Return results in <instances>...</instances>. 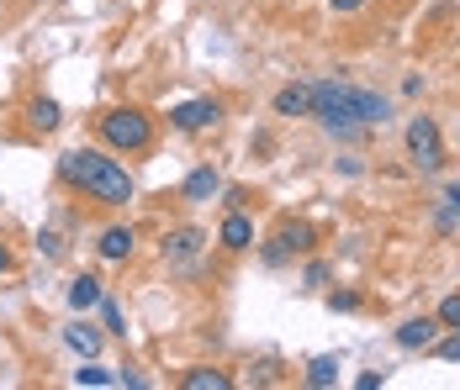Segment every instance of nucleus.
Wrapping results in <instances>:
<instances>
[{
    "mask_svg": "<svg viewBox=\"0 0 460 390\" xmlns=\"http://www.w3.org/2000/svg\"><path fill=\"white\" fill-rule=\"evenodd\" d=\"M58 174H64L69 190L91 195V201H101V206H128V201L138 195V190H133V174L122 169L117 159L95 153V148H75V153H64V159H58Z\"/></svg>",
    "mask_w": 460,
    "mask_h": 390,
    "instance_id": "obj_1",
    "label": "nucleus"
},
{
    "mask_svg": "<svg viewBox=\"0 0 460 390\" xmlns=\"http://www.w3.org/2000/svg\"><path fill=\"white\" fill-rule=\"evenodd\" d=\"M95 127H101V143L117 148V153H143V148H154V117L138 111V106H111V111L95 117Z\"/></svg>",
    "mask_w": 460,
    "mask_h": 390,
    "instance_id": "obj_2",
    "label": "nucleus"
},
{
    "mask_svg": "<svg viewBox=\"0 0 460 390\" xmlns=\"http://www.w3.org/2000/svg\"><path fill=\"white\" fill-rule=\"evenodd\" d=\"M402 143H408V159H413L418 174H439V169H445V159H450L434 117H413V122H408V132H402Z\"/></svg>",
    "mask_w": 460,
    "mask_h": 390,
    "instance_id": "obj_3",
    "label": "nucleus"
},
{
    "mask_svg": "<svg viewBox=\"0 0 460 390\" xmlns=\"http://www.w3.org/2000/svg\"><path fill=\"white\" fill-rule=\"evenodd\" d=\"M313 117H318L323 127H355V85H344V80H318L313 85Z\"/></svg>",
    "mask_w": 460,
    "mask_h": 390,
    "instance_id": "obj_4",
    "label": "nucleus"
},
{
    "mask_svg": "<svg viewBox=\"0 0 460 390\" xmlns=\"http://www.w3.org/2000/svg\"><path fill=\"white\" fill-rule=\"evenodd\" d=\"M313 243H318V227L313 221H280L270 248H265V264H286L291 254H313Z\"/></svg>",
    "mask_w": 460,
    "mask_h": 390,
    "instance_id": "obj_5",
    "label": "nucleus"
},
{
    "mask_svg": "<svg viewBox=\"0 0 460 390\" xmlns=\"http://www.w3.org/2000/svg\"><path fill=\"white\" fill-rule=\"evenodd\" d=\"M223 122V100H212V95H201V100H181L175 111H170V127L175 132H212Z\"/></svg>",
    "mask_w": 460,
    "mask_h": 390,
    "instance_id": "obj_6",
    "label": "nucleus"
},
{
    "mask_svg": "<svg viewBox=\"0 0 460 390\" xmlns=\"http://www.w3.org/2000/svg\"><path fill=\"white\" fill-rule=\"evenodd\" d=\"M201 248H207V232H201V227H175V232H164V243H159L164 264H190Z\"/></svg>",
    "mask_w": 460,
    "mask_h": 390,
    "instance_id": "obj_7",
    "label": "nucleus"
},
{
    "mask_svg": "<svg viewBox=\"0 0 460 390\" xmlns=\"http://www.w3.org/2000/svg\"><path fill=\"white\" fill-rule=\"evenodd\" d=\"M392 338H397V348L418 353V348H429L434 338H439V316H408V322H402Z\"/></svg>",
    "mask_w": 460,
    "mask_h": 390,
    "instance_id": "obj_8",
    "label": "nucleus"
},
{
    "mask_svg": "<svg viewBox=\"0 0 460 390\" xmlns=\"http://www.w3.org/2000/svg\"><path fill=\"white\" fill-rule=\"evenodd\" d=\"M217 243L228 248V254H243V248H254V221L243 217L238 206H233L228 217H223V232H217Z\"/></svg>",
    "mask_w": 460,
    "mask_h": 390,
    "instance_id": "obj_9",
    "label": "nucleus"
},
{
    "mask_svg": "<svg viewBox=\"0 0 460 390\" xmlns=\"http://www.w3.org/2000/svg\"><path fill=\"white\" fill-rule=\"evenodd\" d=\"M133 243H138V238H133V227H106L95 248H101V259H106V264H128V259H133Z\"/></svg>",
    "mask_w": 460,
    "mask_h": 390,
    "instance_id": "obj_10",
    "label": "nucleus"
},
{
    "mask_svg": "<svg viewBox=\"0 0 460 390\" xmlns=\"http://www.w3.org/2000/svg\"><path fill=\"white\" fill-rule=\"evenodd\" d=\"M276 117H313V85L276 90Z\"/></svg>",
    "mask_w": 460,
    "mask_h": 390,
    "instance_id": "obj_11",
    "label": "nucleus"
},
{
    "mask_svg": "<svg viewBox=\"0 0 460 390\" xmlns=\"http://www.w3.org/2000/svg\"><path fill=\"white\" fill-rule=\"evenodd\" d=\"M217 190H223V174L212 169V164L190 169V179H185V201H212Z\"/></svg>",
    "mask_w": 460,
    "mask_h": 390,
    "instance_id": "obj_12",
    "label": "nucleus"
},
{
    "mask_svg": "<svg viewBox=\"0 0 460 390\" xmlns=\"http://www.w3.org/2000/svg\"><path fill=\"white\" fill-rule=\"evenodd\" d=\"M64 343L75 348L80 359H95V353H101V327H91V322H69V327H64Z\"/></svg>",
    "mask_w": 460,
    "mask_h": 390,
    "instance_id": "obj_13",
    "label": "nucleus"
},
{
    "mask_svg": "<svg viewBox=\"0 0 460 390\" xmlns=\"http://www.w3.org/2000/svg\"><path fill=\"white\" fill-rule=\"evenodd\" d=\"M101 296H106V290H101L95 274H75V280H69V306H75V311H95Z\"/></svg>",
    "mask_w": 460,
    "mask_h": 390,
    "instance_id": "obj_14",
    "label": "nucleus"
},
{
    "mask_svg": "<svg viewBox=\"0 0 460 390\" xmlns=\"http://www.w3.org/2000/svg\"><path fill=\"white\" fill-rule=\"evenodd\" d=\"M27 122H32L38 132H53L58 122H64V111H58V100H32V106H27Z\"/></svg>",
    "mask_w": 460,
    "mask_h": 390,
    "instance_id": "obj_15",
    "label": "nucleus"
},
{
    "mask_svg": "<svg viewBox=\"0 0 460 390\" xmlns=\"http://www.w3.org/2000/svg\"><path fill=\"white\" fill-rule=\"evenodd\" d=\"M307 386H313V390L339 386V359H328V353H323V359H313V364H307Z\"/></svg>",
    "mask_w": 460,
    "mask_h": 390,
    "instance_id": "obj_16",
    "label": "nucleus"
},
{
    "mask_svg": "<svg viewBox=\"0 0 460 390\" xmlns=\"http://www.w3.org/2000/svg\"><path fill=\"white\" fill-rule=\"evenodd\" d=\"M181 386H185V390H228L233 380L223 375V369H190V375H185Z\"/></svg>",
    "mask_w": 460,
    "mask_h": 390,
    "instance_id": "obj_17",
    "label": "nucleus"
},
{
    "mask_svg": "<svg viewBox=\"0 0 460 390\" xmlns=\"http://www.w3.org/2000/svg\"><path fill=\"white\" fill-rule=\"evenodd\" d=\"M75 386H117V375H111L106 364H95V359H85V364L75 369Z\"/></svg>",
    "mask_w": 460,
    "mask_h": 390,
    "instance_id": "obj_18",
    "label": "nucleus"
},
{
    "mask_svg": "<svg viewBox=\"0 0 460 390\" xmlns=\"http://www.w3.org/2000/svg\"><path fill=\"white\" fill-rule=\"evenodd\" d=\"M101 322H106L111 338H128V327H122V306L111 301V296H101Z\"/></svg>",
    "mask_w": 460,
    "mask_h": 390,
    "instance_id": "obj_19",
    "label": "nucleus"
},
{
    "mask_svg": "<svg viewBox=\"0 0 460 390\" xmlns=\"http://www.w3.org/2000/svg\"><path fill=\"white\" fill-rule=\"evenodd\" d=\"M434 353H439V359H450V364H460V327H450V338H434Z\"/></svg>",
    "mask_w": 460,
    "mask_h": 390,
    "instance_id": "obj_20",
    "label": "nucleus"
},
{
    "mask_svg": "<svg viewBox=\"0 0 460 390\" xmlns=\"http://www.w3.org/2000/svg\"><path fill=\"white\" fill-rule=\"evenodd\" d=\"M434 316H439V327H460V290H456V296H445Z\"/></svg>",
    "mask_w": 460,
    "mask_h": 390,
    "instance_id": "obj_21",
    "label": "nucleus"
},
{
    "mask_svg": "<svg viewBox=\"0 0 460 390\" xmlns=\"http://www.w3.org/2000/svg\"><path fill=\"white\" fill-rule=\"evenodd\" d=\"M328 306H333V311H355V306H360V296H355V290H333V296H328Z\"/></svg>",
    "mask_w": 460,
    "mask_h": 390,
    "instance_id": "obj_22",
    "label": "nucleus"
},
{
    "mask_svg": "<svg viewBox=\"0 0 460 390\" xmlns=\"http://www.w3.org/2000/svg\"><path fill=\"white\" fill-rule=\"evenodd\" d=\"M302 280H307V285H323V280H328V264H307V274H302Z\"/></svg>",
    "mask_w": 460,
    "mask_h": 390,
    "instance_id": "obj_23",
    "label": "nucleus"
},
{
    "mask_svg": "<svg viewBox=\"0 0 460 390\" xmlns=\"http://www.w3.org/2000/svg\"><path fill=\"white\" fill-rule=\"evenodd\" d=\"M38 248H43L48 259H58V254H64V243H58V238H53V232H43V243H38Z\"/></svg>",
    "mask_w": 460,
    "mask_h": 390,
    "instance_id": "obj_24",
    "label": "nucleus"
},
{
    "mask_svg": "<svg viewBox=\"0 0 460 390\" xmlns=\"http://www.w3.org/2000/svg\"><path fill=\"white\" fill-rule=\"evenodd\" d=\"M328 5H333V11H339V16H349V11H360V5H366V0H328Z\"/></svg>",
    "mask_w": 460,
    "mask_h": 390,
    "instance_id": "obj_25",
    "label": "nucleus"
},
{
    "mask_svg": "<svg viewBox=\"0 0 460 390\" xmlns=\"http://www.w3.org/2000/svg\"><path fill=\"white\" fill-rule=\"evenodd\" d=\"M445 206H450V212H460V179L450 185V190H445Z\"/></svg>",
    "mask_w": 460,
    "mask_h": 390,
    "instance_id": "obj_26",
    "label": "nucleus"
},
{
    "mask_svg": "<svg viewBox=\"0 0 460 390\" xmlns=\"http://www.w3.org/2000/svg\"><path fill=\"white\" fill-rule=\"evenodd\" d=\"M5 269H11V248H5V243H0V274H5Z\"/></svg>",
    "mask_w": 460,
    "mask_h": 390,
    "instance_id": "obj_27",
    "label": "nucleus"
}]
</instances>
